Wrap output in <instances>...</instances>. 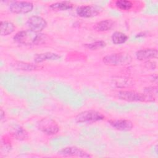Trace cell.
<instances>
[{
	"instance_id": "cell-1",
	"label": "cell",
	"mask_w": 158,
	"mask_h": 158,
	"mask_svg": "<svg viewBox=\"0 0 158 158\" xmlns=\"http://www.w3.org/2000/svg\"><path fill=\"white\" fill-rule=\"evenodd\" d=\"M14 40L23 45H40L47 40L46 34L28 29L17 32L14 36Z\"/></svg>"
},
{
	"instance_id": "cell-2",
	"label": "cell",
	"mask_w": 158,
	"mask_h": 158,
	"mask_svg": "<svg viewBox=\"0 0 158 158\" xmlns=\"http://www.w3.org/2000/svg\"><path fill=\"white\" fill-rule=\"evenodd\" d=\"M103 62L108 65L121 66L127 65L132 61V58L128 54L119 52L107 55L102 59Z\"/></svg>"
},
{
	"instance_id": "cell-3",
	"label": "cell",
	"mask_w": 158,
	"mask_h": 158,
	"mask_svg": "<svg viewBox=\"0 0 158 158\" xmlns=\"http://www.w3.org/2000/svg\"><path fill=\"white\" fill-rule=\"evenodd\" d=\"M37 127L41 131L48 135L57 133L60 129L58 123L49 117H44L40 119L37 123Z\"/></svg>"
},
{
	"instance_id": "cell-4",
	"label": "cell",
	"mask_w": 158,
	"mask_h": 158,
	"mask_svg": "<svg viewBox=\"0 0 158 158\" xmlns=\"http://www.w3.org/2000/svg\"><path fill=\"white\" fill-rule=\"evenodd\" d=\"M118 98L123 101L130 102L153 101V98L146 94L133 91H120L118 93Z\"/></svg>"
},
{
	"instance_id": "cell-5",
	"label": "cell",
	"mask_w": 158,
	"mask_h": 158,
	"mask_svg": "<svg viewBox=\"0 0 158 158\" xmlns=\"http://www.w3.org/2000/svg\"><path fill=\"white\" fill-rule=\"evenodd\" d=\"M104 119V115L96 110H85L77 114L75 117V121L77 123H89L96 122Z\"/></svg>"
},
{
	"instance_id": "cell-6",
	"label": "cell",
	"mask_w": 158,
	"mask_h": 158,
	"mask_svg": "<svg viewBox=\"0 0 158 158\" xmlns=\"http://www.w3.org/2000/svg\"><path fill=\"white\" fill-rule=\"evenodd\" d=\"M33 9V4L30 1H14L9 6V10L14 14H27Z\"/></svg>"
},
{
	"instance_id": "cell-7",
	"label": "cell",
	"mask_w": 158,
	"mask_h": 158,
	"mask_svg": "<svg viewBox=\"0 0 158 158\" xmlns=\"http://www.w3.org/2000/svg\"><path fill=\"white\" fill-rule=\"evenodd\" d=\"M58 154L65 157H89L90 155L82 149L76 146H68L60 149Z\"/></svg>"
},
{
	"instance_id": "cell-8",
	"label": "cell",
	"mask_w": 158,
	"mask_h": 158,
	"mask_svg": "<svg viewBox=\"0 0 158 158\" xmlns=\"http://www.w3.org/2000/svg\"><path fill=\"white\" fill-rule=\"evenodd\" d=\"M27 24L30 30L37 32H41L47 26L46 20L38 15L30 17L27 21Z\"/></svg>"
},
{
	"instance_id": "cell-9",
	"label": "cell",
	"mask_w": 158,
	"mask_h": 158,
	"mask_svg": "<svg viewBox=\"0 0 158 158\" xmlns=\"http://www.w3.org/2000/svg\"><path fill=\"white\" fill-rule=\"evenodd\" d=\"M77 14L84 18H89L98 15L99 14V9L93 6H81L76 9Z\"/></svg>"
},
{
	"instance_id": "cell-10",
	"label": "cell",
	"mask_w": 158,
	"mask_h": 158,
	"mask_svg": "<svg viewBox=\"0 0 158 158\" xmlns=\"http://www.w3.org/2000/svg\"><path fill=\"white\" fill-rule=\"evenodd\" d=\"M109 123L112 127L119 131H129L133 127V123L127 119L110 120Z\"/></svg>"
},
{
	"instance_id": "cell-11",
	"label": "cell",
	"mask_w": 158,
	"mask_h": 158,
	"mask_svg": "<svg viewBox=\"0 0 158 158\" xmlns=\"http://www.w3.org/2000/svg\"><path fill=\"white\" fill-rule=\"evenodd\" d=\"M158 52L154 48H146L138 51L136 52V58L139 60H147L157 57Z\"/></svg>"
},
{
	"instance_id": "cell-12",
	"label": "cell",
	"mask_w": 158,
	"mask_h": 158,
	"mask_svg": "<svg viewBox=\"0 0 158 158\" xmlns=\"http://www.w3.org/2000/svg\"><path fill=\"white\" fill-rule=\"evenodd\" d=\"M60 58V56L54 52H47L36 54L34 57V60L36 63H41L46 60H55Z\"/></svg>"
},
{
	"instance_id": "cell-13",
	"label": "cell",
	"mask_w": 158,
	"mask_h": 158,
	"mask_svg": "<svg viewBox=\"0 0 158 158\" xmlns=\"http://www.w3.org/2000/svg\"><path fill=\"white\" fill-rule=\"evenodd\" d=\"M115 25V22L112 19H106L96 23L94 29L98 31H106L112 29Z\"/></svg>"
},
{
	"instance_id": "cell-14",
	"label": "cell",
	"mask_w": 158,
	"mask_h": 158,
	"mask_svg": "<svg viewBox=\"0 0 158 158\" xmlns=\"http://www.w3.org/2000/svg\"><path fill=\"white\" fill-rule=\"evenodd\" d=\"M73 4L70 1H60L51 4L49 8L56 11H63L70 10L73 8Z\"/></svg>"
},
{
	"instance_id": "cell-15",
	"label": "cell",
	"mask_w": 158,
	"mask_h": 158,
	"mask_svg": "<svg viewBox=\"0 0 158 158\" xmlns=\"http://www.w3.org/2000/svg\"><path fill=\"white\" fill-rule=\"evenodd\" d=\"M0 33L1 36L11 34L15 30V27L13 23L9 21H1L0 25Z\"/></svg>"
},
{
	"instance_id": "cell-16",
	"label": "cell",
	"mask_w": 158,
	"mask_h": 158,
	"mask_svg": "<svg viewBox=\"0 0 158 158\" xmlns=\"http://www.w3.org/2000/svg\"><path fill=\"white\" fill-rule=\"evenodd\" d=\"M12 136L18 140H25L28 138V132L23 127L20 126L15 127L12 131Z\"/></svg>"
},
{
	"instance_id": "cell-17",
	"label": "cell",
	"mask_w": 158,
	"mask_h": 158,
	"mask_svg": "<svg viewBox=\"0 0 158 158\" xmlns=\"http://www.w3.org/2000/svg\"><path fill=\"white\" fill-rule=\"evenodd\" d=\"M112 41L115 44H120L125 43L128 39V36L120 31L114 32L111 36Z\"/></svg>"
},
{
	"instance_id": "cell-18",
	"label": "cell",
	"mask_w": 158,
	"mask_h": 158,
	"mask_svg": "<svg viewBox=\"0 0 158 158\" xmlns=\"http://www.w3.org/2000/svg\"><path fill=\"white\" fill-rule=\"evenodd\" d=\"M13 65H14V68H15L18 70H25V71L34 70L38 68V66L35 64H28V63L22 62H15V64Z\"/></svg>"
},
{
	"instance_id": "cell-19",
	"label": "cell",
	"mask_w": 158,
	"mask_h": 158,
	"mask_svg": "<svg viewBox=\"0 0 158 158\" xmlns=\"http://www.w3.org/2000/svg\"><path fill=\"white\" fill-rule=\"evenodd\" d=\"M115 4L118 9L123 10H130V9H131L133 5L131 1L127 0H118L115 1Z\"/></svg>"
},
{
	"instance_id": "cell-20",
	"label": "cell",
	"mask_w": 158,
	"mask_h": 158,
	"mask_svg": "<svg viewBox=\"0 0 158 158\" xmlns=\"http://www.w3.org/2000/svg\"><path fill=\"white\" fill-rule=\"evenodd\" d=\"M106 46V43L104 41H101V40L96 41L93 43L85 44V48L90 50H98L105 47Z\"/></svg>"
},
{
	"instance_id": "cell-21",
	"label": "cell",
	"mask_w": 158,
	"mask_h": 158,
	"mask_svg": "<svg viewBox=\"0 0 158 158\" xmlns=\"http://www.w3.org/2000/svg\"><path fill=\"white\" fill-rule=\"evenodd\" d=\"M4 111L2 110V109H1V119L2 120L3 118H4Z\"/></svg>"
}]
</instances>
